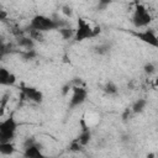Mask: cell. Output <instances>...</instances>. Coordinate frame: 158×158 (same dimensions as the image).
Returning <instances> with one entry per match:
<instances>
[{
  "label": "cell",
  "instance_id": "1",
  "mask_svg": "<svg viewBox=\"0 0 158 158\" xmlns=\"http://www.w3.org/2000/svg\"><path fill=\"white\" fill-rule=\"evenodd\" d=\"M100 32H101V27L99 25L91 26L85 19L79 17L78 19V22H77V28H75L73 40L75 42H81L84 40L94 38V37L99 36Z\"/></svg>",
  "mask_w": 158,
  "mask_h": 158
},
{
  "label": "cell",
  "instance_id": "2",
  "mask_svg": "<svg viewBox=\"0 0 158 158\" xmlns=\"http://www.w3.org/2000/svg\"><path fill=\"white\" fill-rule=\"evenodd\" d=\"M28 28L37 30V31H41V32L44 33V32H48V31L58 30L59 25H58L57 19H52V17H48V16H44V15H36L30 21Z\"/></svg>",
  "mask_w": 158,
  "mask_h": 158
},
{
  "label": "cell",
  "instance_id": "3",
  "mask_svg": "<svg viewBox=\"0 0 158 158\" xmlns=\"http://www.w3.org/2000/svg\"><path fill=\"white\" fill-rule=\"evenodd\" d=\"M17 127L19 123L12 114L7 118L0 121V142H12L16 136Z\"/></svg>",
  "mask_w": 158,
  "mask_h": 158
},
{
  "label": "cell",
  "instance_id": "4",
  "mask_svg": "<svg viewBox=\"0 0 158 158\" xmlns=\"http://www.w3.org/2000/svg\"><path fill=\"white\" fill-rule=\"evenodd\" d=\"M151 22H152V16L148 12V10L146 9V6L142 4H136L135 10H133V15H132L133 26L136 28L147 27Z\"/></svg>",
  "mask_w": 158,
  "mask_h": 158
},
{
  "label": "cell",
  "instance_id": "5",
  "mask_svg": "<svg viewBox=\"0 0 158 158\" xmlns=\"http://www.w3.org/2000/svg\"><path fill=\"white\" fill-rule=\"evenodd\" d=\"M88 98V90L84 86H72V96L69 100V107L75 109L85 102Z\"/></svg>",
  "mask_w": 158,
  "mask_h": 158
},
{
  "label": "cell",
  "instance_id": "6",
  "mask_svg": "<svg viewBox=\"0 0 158 158\" xmlns=\"http://www.w3.org/2000/svg\"><path fill=\"white\" fill-rule=\"evenodd\" d=\"M21 94L22 98H25L28 101H32L35 104H41L43 101V94L41 90L33 88V86H27V85H21Z\"/></svg>",
  "mask_w": 158,
  "mask_h": 158
},
{
  "label": "cell",
  "instance_id": "7",
  "mask_svg": "<svg viewBox=\"0 0 158 158\" xmlns=\"http://www.w3.org/2000/svg\"><path fill=\"white\" fill-rule=\"evenodd\" d=\"M139 41L152 46V47H158V37L156 35V31L153 28H146L144 31L141 32H135L133 33Z\"/></svg>",
  "mask_w": 158,
  "mask_h": 158
},
{
  "label": "cell",
  "instance_id": "8",
  "mask_svg": "<svg viewBox=\"0 0 158 158\" xmlns=\"http://www.w3.org/2000/svg\"><path fill=\"white\" fill-rule=\"evenodd\" d=\"M80 126H81V131H80V133H79V136H78L77 139H78V142L83 147H85L91 141V131H90L89 126L85 123V120L84 118L80 120Z\"/></svg>",
  "mask_w": 158,
  "mask_h": 158
},
{
  "label": "cell",
  "instance_id": "9",
  "mask_svg": "<svg viewBox=\"0 0 158 158\" xmlns=\"http://www.w3.org/2000/svg\"><path fill=\"white\" fill-rule=\"evenodd\" d=\"M42 149H43V146H42L41 143L36 142V143L32 144V146L25 147L23 156L27 157V158H41V157H43Z\"/></svg>",
  "mask_w": 158,
  "mask_h": 158
},
{
  "label": "cell",
  "instance_id": "10",
  "mask_svg": "<svg viewBox=\"0 0 158 158\" xmlns=\"http://www.w3.org/2000/svg\"><path fill=\"white\" fill-rule=\"evenodd\" d=\"M15 83L16 77L5 67H0V85H14Z\"/></svg>",
  "mask_w": 158,
  "mask_h": 158
},
{
  "label": "cell",
  "instance_id": "11",
  "mask_svg": "<svg viewBox=\"0 0 158 158\" xmlns=\"http://www.w3.org/2000/svg\"><path fill=\"white\" fill-rule=\"evenodd\" d=\"M17 44L25 49H31L35 48V41L31 37H25V36H19L17 37Z\"/></svg>",
  "mask_w": 158,
  "mask_h": 158
},
{
  "label": "cell",
  "instance_id": "12",
  "mask_svg": "<svg viewBox=\"0 0 158 158\" xmlns=\"http://www.w3.org/2000/svg\"><path fill=\"white\" fill-rule=\"evenodd\" d=\"M16 151L12 142H0V154L4 156H11Z\"/></svg>",
  "mask_w": 158,
  "mask_h": 158
},
{
  "label": "cell",
  "instance_id": "13",
  "mask_svg": "<svg viewBox=\"0 0 158 158\" xmlns=\"http://www.w3.org/2000/svg\"><path fill=\"white\" fill-rule=\"evenodd\" d=\"M110 49H111V44L107 43V42L99 43V44H96V46L93 47L94 53H96V54H99V56H105V54H107V53L110 52Z\"/></svg>",
  "mask_w": 158,
  "mask_h": 158
},
{
  "label": "cell",
  "instance_id": "14",
  "mask_svg": "<svg viewBox=\"0 0 158 158\" xmlns=\"http://www.w3.org/2000/svg\"><path fill=\"white\" fill-rule=\"evenodd\" d=\"M146 106H147V100L146 99H137L133 102V105L131 107V111L133 114H142L144 111Z\"/></svg>",
  "mask_w": 158,
  "mask_h": 158
},
{
  "label": "cell",
  "instance_id": "15",
  "mask_svg": "<svg viewBox=\"0 0 158 158\" xmlns=\"http://www.w3.org/2000/svg\"><path fill=\"white\" fill-rule=\"evenodd\" d=\"M58 32H59V35L62 36L63 40H67L68 41V40H72L74 37L75 30L68 25V26H64V27H59L58 28Z\"/></svg>",
  "mask_w": 158,
  "mask_h": 158
},
{
  "label": "cell",
  "instance_id": "16",
  "mask_svg": "<svg viewBox=\"0 0 158 158\" xmlns=\"http://www.w3.org/2000/svg\"><path fill=\"white\" fill-rule=\"evenodd\" d=\"M104 93H106L107 95H116L118 93V88L114 81H107L105 83V85L102 86Z\"/></svg>",
  "mask_w": 158,
  "mask_h": 158
},
{
  "label": "cell",
  "instance_id": "17",
  "mask_svg": "<svg viewBox=\"0 0 158 158\" xmlns=\"http://www.w3.org/2000/svg\"><path fill=\"white\" fill-rule=\"evenodd\" d=\"M28 37H31L35 42H43L44 41V35L41 31L37 30H31L28 28Z\"/></svg>",
  "mask_w": 158,
  "mask_h": 158
},
{
  "label": "cell",
  "instance_id": "18",
  "mask_svg": "<svg viewBox=\"0 0 158 158\" xmlns=\"http://www.w3.org/2000/svg\"><path fill=\"white\" fill-rule=\"evenodd\" d=\"M21 57L25 59V60H32L37 57V52L35 51V48H31V49H25L23 52H21Z\"/></svg>",
  "mask_w": 158,
  "mask_h": 158
},
{
  "label": "cell",
  "instance_id": "19",
  "mask_svg": "<svg viewBox=\"0 0 158 158\" xmlns=\"http://www.w3.org/2000/svg\"><path fill=\"white\" fill-rule=\"evenodd\" d=\"M9 100H10V94H7V93H6L2 98H0V116H2V115H4V112H5V109H6V106H7Z\"/></svg>",
  "mask_w": 158,
  "mask_h": 158
},
{
  "label": "cell",
  "instance_id": "20",
  "mask_svg": "<svg viewBox=\"0 0 158 158\" xmlns=\"http://www.w3.org/2000/svg\"><path fill=\"white\" fill-rule=\"evenodd\" d=\"M143 72L147 74V75H152L156 73V64L152 63V62H148L143 65Z\"/></svg>",
  "mask_w": 158,
  "mask_h": 158
},
{
  "label": "cell",
  "instance_id": "21",
  "mask_svg": "<svg viewBox=\"0 0 158 158\" xmlns=\"http://www.w3.org/2000/svg\"><path fill=\"white\" fill-rule=\"evenodd\" d=\"M81 144L78 142V139H74V141H72L70 142V144H69V151H72V152H79L80 149H81Z\"/></svg>",
  "mask_w": 158,
  "mask_h": 158
},
{
  "label": "cell",
  "instance_id": "22",
  "mask_svg": "<svg viewBox=\"0 0 158 158\" xmlns=\"http://www.w3.org/2000/svg\"><path fill=\"white\" fill-rule=\"evenodd\" d=\"M60 11H62V14H63L64 16H67V17H72V16H73V9H72L69 5H63L62 9H60Z\"/></svg>",
  "mask_w": 158,
  "mask_h": 158
},
{
  "label": "cell",
  "instance_id": "23",
  "mask_svg": "<svg viewBox=\"0 0 158 158\" xmlns=\"http://www.w3.org/2000/svg\"><path fill=\"white\" fill-rule=\"evenodd\" d=\"M112 2V0H98V9L105 10L109 7V5Z\"/></svg>",
  "mask_w": 158,
  "mask_h": 158
},
{
  "label": "cell",
  "instance_id": "24",
  "mask_svg": "<svg viewBox=\"0 0 158 158\" xmlns=\"http://www.w3.org/2000/svg\"><path fill=\"white\" fill-rule=\"evenodd\" d=\"M69 91H72V84H70V81L69 83H65L62 86V89H60V93H62L63 96H67L69 94Z\"/></svg>",
  "mask_w": 158,
  "mask_h": 158
},
{
  "label": "cell",
  "instance_id": "25",
  "mask_svg": "<svg viewBox=\"0 0 158 158\" xmlns=\"http://www.w3.org/2000/svg\"><path fill=\"white\" fill-rule=\"evenodd\" d=\"M72 86H84V81L81 80V78H74L70 80Z\"/></svg>",
  "mask_w": 158,
  "mask_h": 158
},
{
  "label": "cell",
  "instance_id": "26",
  "mask_svg": "<svg viewBox=\"0 0 158 158\" xmlns=\"http://www.w3.org/2000/svg\"><path fill=\"white\" fill-rule=\"evenodd\" d=\"M37 141H36V138L35 137H27L26 139H25V142H23V148L25 147H28V146H32V144H35Z\"/></svg>",
  "mask_w": 158,
  "mask_h": 158
},
{
  "label": "cell",
  "instance_id": "27",
  "mask_svg": "<svg viewBox=\"0 0 158 158\" xmlns=\"http://www.w3.org/2000/svg\"><path fill=\"white\" fill-rule=\"evenodd\" d=\"M0 21L1 22H7V12L2 7H0Z\"/></svg>",
  "mask_w": 158,
  "mask_h": 158
},
{
  "label": "cell",
  "instance_id": "28",
  "mask_svg": "<svg viewBox=\"0 0 158 158\" xmlns=\"http://www.w3.org/2000/svg\"><path fill=\"white\" fill-rule=\"evenodd\" d=\"M131 112H132V111H131V109H126V110L123 111V114H122V120H123V121H126V120L130 117Z\"/></svg>",
  "mask_w": 158,
  "mask_h": 158
},
{
  "label": "cell",
  "instance_id": "29",
  "mask_svg": "<svg viewBox=\"0 0 158 158\" xmlns=\"http://www.w3.org/2000/svg\"><path fill=\"white\" fill-rule=\"evenodd\" d=\"M130 138H131L130 135H122V136H121V141H122V142H128Z\"/></svg>",
  "mask_w": 158,
  "mask_h": 158
}]
</instances>
